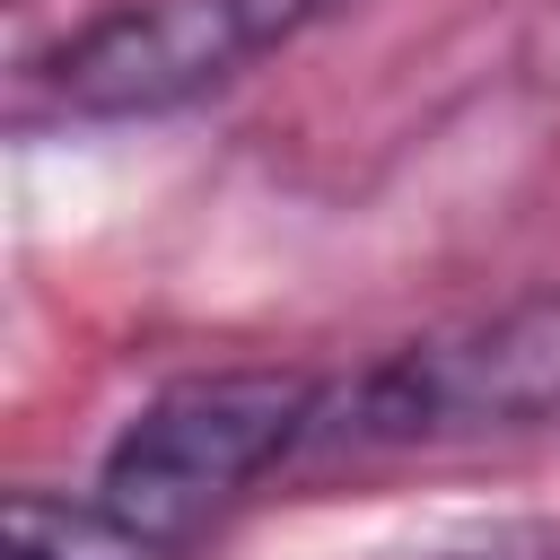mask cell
I'll return each mask as SVG.
<instances>
[{"mask_svg": "<svg viewBox=\"0 0 560 560\" xmlns=\"http://www.w3.org/2000/svg\"><path fill=\"white\" fill-rule=\"evenodd\" d=\"M332 376L324 368H192L166 376L96 455V499L122 508L166 551H192L236 499H254L289 455H315Z\"/></svg>", "mask_w": 560, "mask_h": 560, "instance_id": "obj_1", "label": "cell"}, {"mask_svg": "<svg viewBox=\"0 0 560 560\" xmlns=\"http://www.w3.org/2000/svg\"><path fill=\"white\" fill-rule=\"evenodd\" d=\"M525 429H560V280L516 289L490 315L438 324L332 376L315 455L464 446V438H525Z\"/></svg>", "mask_w": 560, "mask_h": 560, "instance_id": "obj_2", "label": "cell"}, {"mask_svg": "<svg viewBox=\"0 0 560 560\" xmlns=\"http://www.w3.org/2000/svg\"><path fill=\"white\" fill-rule=\"evenodd\" d=\"M350 9L359 0H105L96 18L61 26L26 79L70 122H166Z\"/></svg>", "mask_w": 560, "mask_h": 560, "instance_id": "obj_3", "label": "cell"}, {"mask_svg": "<svg viewBox=\"0 0 560 560\" xmlns=\"http://www.w3.org/2000/svg\"><path fill=\"white\" fill-rule=\"evenodd\" d=\"M0 542L9 560H184L158 534H140L122 508H105L96 490H9Z\"/></svg>", "mask_w": 560, "mask_h": 560, "instance_id": "obj_4", "label": "cell"}, {"mask_svg": "<svg viewBox=\"0 0 560 560\" xmlns=\"http://www.w3.org/2000/svg\"><path fill=\"white\" fill-rule=\"evenodd\" d=\"M438 560H560V525H490L472 542H446Z\"/></svg>", "mask_w": 560, "mask_h": 560, "instance_id": "obj_5", "label": "cell"}]
</instances>
